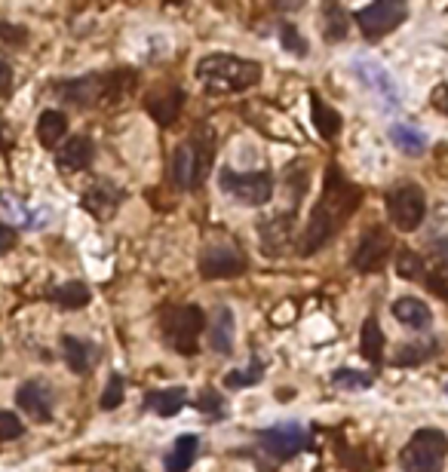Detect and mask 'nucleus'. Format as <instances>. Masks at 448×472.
I'll return each mask as SVG.
<instances>
[{
  "label": "nucleus",
  "mask_w": 448,
  "mask_h": 472,
  "mask_svg": "<svg viewBox=\"0 0 448 472\" xmlns=\"http://www.w3.org/2000/svg\"><path fill=\"white\" fill-rule=\"evenodd\" d=\"M362 203V191L356 184H350L341 175L338 166H329L326 172V187H322L320 203L310 212V221L301 236V255H314L320 248H326L335 240L338 231L344 227V221L350 218Z\"/></svg>",
  "instance_id": "1"
},
{
  "label": "nucleus",
  "mask_w": 448,
  "mask_h": 472,
  "mask_svg": "<svg viewBox=\"0 0 448 472\" xmlns=\"http://www.w3.org/2000/svg\"><path fill=\"white\" fill-rule=\"evenodd\" d=\"M212 163H216V135L209 126L194 129L175 151H172L169 175L172 184L182 191H194L209 178Z\"/></svg>",
  "instance_id": "2"
},
{
  "label": "nucleus",
  "mask_w": 448,
  "mask_h": 472,
  "mask_svg": "<svg viewBox=\"0 0 448 472\" xmlns=\"http://www.w3.org/2000/svg\"><path fill=\"white\" fill-rule=\"evenodd\" d=\"M197 80L212 93H246V89L258 86L261 65L252 59H237V55H206L194 68Z\"/></svg>",
  "instance_id": "3"
},
{
  "label": "nucleus",
  "mask_w": 448,
  "mask_h": 472,
  "mask_svg": "<svg viewBox=\"0 0 448 472\" xmlns=\"http://www.w3.org/2000/svg\"><path fill=\"white\" fill-rule=\"evenodd\" d=\"M206 329V313L197 304H178V307L163 310L160 316V331L169 350L182 353V356H194L197 353V338Z\"/></svg>",
  "instance_id": "4"
},
{
  "label": "nucleus",
  "mask_w": 448,
  "mask_h": 472,
  "mask_svg": "<svg viewBox=\"0 0 448 472\" xmlns=\"http://www.w3.org/2000/svg\"><path fill=\"white\" fill-rule=\"evenodd\" d=\"M123 89V71L114 74H86V77L77 80H65L56 83V93L65 105L74 108H95L105 105L108 99H117Z\"/></svg>",
  "instance_id": "5"
},
{
  "label": "nucleus",
  "mask_w": 448,
  "mask_h": 472,
  "mask_svg": "<svg viewBox=\"0 0 448 472\" xmlns=\"http://www.w3.org/2000/svg\"><path fill=\"white\" fill-rule=\"evenodd\" d=\"M445 457H448V435L443 429L424 427L403 448L399 467H403V472H443Z\"/></svg>",
  "instance_id": "6"
},
{
  "label": "nucleus",
  "mask_w": 448,
  "mask_h": 472,
  "mask_svg": "<svg viewBox=\"0 0 448 472\" xmlns=\"http://www.w3.org/2000/svg\"><path fill=\"white\" fill-rule=\"evenodd\" d=\"M218 184L224 193H231L237 203L243 206H265L273 197V175L265 169L258 172H233L222 169L218 172Z\"/></svg>",
  "instance_id": "7"
},
{
  "label": "nucleus",
  "mask_w": 448,
  "mask_h": 472,
  "mask_svg": "<svg viewBox=\"0 0 448 472\" xmlns=\"http://www.w3.org/2000/svg\"><path fill=\"white\" fill-rule=\"evenodd\" d=\"M249 261L233 242H209L197 258V270L203 280H237L246 273Z\"/></svg>",
  "instance_id": "8"
},
{
  "label": "nucleus",
  "mask_w": 448,
  "mask_h": 472,
  "mask_svg": "<svg viewBox=\"0 0 448 472\" xmlns=\"http://www.w3.org/2000/svg\"><path fill=\"white\" fill-rule=\"evenodd\" d=\"M409 16V6L403 0H378L371 6H360L354 12V22L360 25L365 40H381L384 34L396 31L399 25Z\"/></svg>",
  "instance_id": "9"
},
{
  "label": "nucleus",
  "mask_w": 448,
  "mask_h": 472,
  "mask_svg": "<svg viewBox=\"0 0 448 472\" xmlns=\"http://www.w3.org/2000/svg\"><path fill=\"white\" fill-rule=\"evenodd\" d=\"M424 215H427V197L418 184L393 187L387 193V218L396 231H403V233L418 231Z\"/></svg>",
  "instance_id": "10"
},
{
  "label": "nucleus",
  "mask_w": 448,
  "mask_h": 472,
  "mask_svg": "<svg viewBox=\"0 0 448 472\" xmlns=\"http://www.w3.org/2000/svg\"><path fill=\"white\" fill-rule=\"evenodd\" d=\"M307 429L298 423H277V427H267L258 433L261 451L273 460H292L295 454L307 448Z\"/></svg>",
  "instance_id": "11"
},
{
  "label": "nucleus",
  "mask_w": 448,
  "mask_h": 472,
  "mask_svg": "<svg viewBox=\"0 0 448 472\" xmlns=\"http://www.w3.org/2000/svg\"><path fill=\"white\" fill-rule=\"evenodd\" d=\"M393 255V236L384 227H371L354 252V267L360 273H381Z\"/></svg>",
  "instance_id": "12"
},
{
  "label": "nucleus",
  "mask_w": 448,
  "mask_h": 472,
  "mask_svg": "<svg viewBox=\"0 0 448 472\" xmlns=\"http://www.w3.org/2000/svg\"><path fill=\"white\" fill-rule=\"evenodd\" d=\"M184 108V93L182 86H160L154 89V93L144 99V110L151 114V120L157 123V126H172V123L178 120V114H182Z\"/></svg>",
  "instance_id": "13"
},
{
  "label": "nucleus",
  "mask_w": 448,
  "mask_h": 472,
  "mask_svg": "<svg viewBox=\"0 0 448 472\" xmlns=\"http://www.w3.org/2000/svg\"><path fill=\"white\" fill-rule=\"evenodd\" d=\"M16 405L22 408L29 418H34L37 423H46L53 418V405H56V395L46 384H40V380H29V384L19 387L16 393Z\"/></svg>",
  "instance_id": "14"
},
{
  "label": "nucleus",
  "mask_w": 448,
  "mask_h": 472,
  "mask_svg": "<svg viewBox=\"0 0 448 472\" xmlns=\"http://www.w3.org/2000/svg\"><path fill=\"white\" fill-rule=\"evenodd\" d=\"M93 157H95V144H93V138H89V135H74V138H68V142L56 151L59 169L68 172V175L89 169V166H93Z\"/></svg>",
  "instance_id": "15"
},
{
  "label": "nucleus",
  "mask_w": 448,
  "mask_h": 472,
  "mask_svg": "<svg viewBox=\"0 0 448 472\" xmlns=\"http://www.w3.org/2000/svg\"><path fill=\"white\" fill-rule=\"evenodd\" d=\"M258 236H261V246H265V255L280 258V255L286 252L289 242H292V212L273 215V218H261Z\"/></svg>",
  "instance_id": "16"
},
{
  "label": "nucleus",
  "mask_w": 448,
  "mask_h": 472,
  "mask_svg": "<svg viewBox=\"0 0 448 472\" xmlns=\"http://www.w3.org/2000/svg\"><path fill=\"white\" fill-rule=\"evenodd\" d=\"M233 341H237V319H233V310L222 304L209 319V346L218 356H231Z\"/></svg>",
  "instance_id": "17"
},
{
  "label": "nucleus",
  "mask_w": 448,
  "mask_h": 472,
  "mask_svg": "<svg viewBox=\"0 0 448 472\" xmlns=\"http://www.w3.org/2000/svg\"><path fill=\"white\" fill-rule=\"evenodd\" d=\"M356 74H360V80L365 83V86L375 89L387 105H399V89L390 74L384 71V65H378L375 59H360L356 61Z\"/></svg>",
  "instance_id": "18"
},
{
  "label": "nucleus",
  "mask_w": 448,
  "mask_h": 472,
  "mask_svg": "<svg viewBox=\"0 0 448 472\" xmlns=\"http://www.w3.org/2000/svg\"><path fill=\"white\" fill-rule=\"evenodd\" d=\"M390 313L399 319V325L411 331H427L433 325V310L420 297H399L390 304Z\"/></svg>",
  "instance_id": "19"
},
{
  "label": "nucleus",
  "mask_w": 448,
  "mask_h": 472,
  "mask_svg": "<svg viewBox=\"0 0 448 472\" xmlns=\"http://www.w3.org/2000/svg\"><path fill=\"white\" fill-rule=\"evenodd\" d=\"M61 353H65V362L74 374H86L95 359H99V346L93 341H84V338H74V335L61 338Z\"/></svg>",
  "instance_id": "20"
},
{
  "label": "nucleus",
  "mask_w": 448,
  "mask_h": 472,
  "mask_svg": "<svg viewBox=\"0 0 448 472\" xmlns=\"http://www.w3.org/2000/svg\"><path fill=\"white\" fill-rule=\"evenodd\" d=\"M120 203H123V193L111 184H95L84 193V209L93 212L95 218H111Z\"/></svg>",
  "instance_id": "21"
},
{
  "label": "nucleus",
  "mask_w": 448,
  "mask_h": 472,
  "mask_svg": "<svg viewBox=\"0 0 448 472\" xmlns=\"http://www.w3.org/2000/svg\"><path fill=\"white\" fill-rule=\"evenodd\" d=\"M310 114H314V129L320 132L326 142L341 135V123H344L341 114H338L332 105H326L316 93H310Z\"/></svg>",
  "instance_id": "22"
},
{
  "label": "nucleus",
  "mask_w": 448,
  "mask_h": 472,
  "mask_svg": "<svg viewBox=\"0 0 448 472\" xmlns=\"http://www.w3.org/2000/svg\"><path fill=\"white\" fill-rule=\"evenodd\" d=\"M360 353L362 359L369 365H381L384 362V331H381V322H378L375 316H369L362 322V331H360Z\"/></svg>",
  "instance_id": "23"
},
{
  "label": "nucleus",
  "mask_w": 448,
  "mask_h": 472,
  "mask_svg": "<svg viewBox=\"0 0 448 472\" xmlns=\"http://www.w3.org/2000/svg\"><path fill=\"white\" fill-rule=\"evenodd\" d=\"M184 402H188V390H184V387H169V390L148 393L144 405H148L154 414H160V418H175V414L184 408Z\"/></svg>",
  "instance_id": "24"
},
{
  "label": "nucleus",
  "mask_w": 448,
  "mask_h": 472,
  "mask_svg": "<svg viewBox=\"0 0 448 472\" xmlns=\"http://www.w3.org/2000/svg\"><path fill=\"white\" fill-rule=\"evenodd\" d=\"M197 451H200V439L194 433L178 435L175 445L167 454V472H188L197 460Z\"/></svg>",
  "instance_id": "25"
},
{
  "label": "nucleus",
  "mask_w": 448,
  "mask_h": 472,
  "mask_svg": "<svg viewBox=\"0 0 448 472\" xmlns=\"http://www.w3.org/2000/svg\"><path fill=\"white\" fill-rule=\"evenodd\" d=\"M390 142L403 151L405 157H420L427 154V135L411 123H393L390 126Z\"/></svg>",
  "instance_id": "26"
},
{
  "label": "nucleus",
  "mask_w": 448,
  "mask_h": 472,
  "mask_svg": "<svg viewBox=\"0 0 448 472\" xmlns=\"http://www.w3.org/2000/svg\"><path fill=\"white\" fill-rule=\"evenodd\" d=\"M50 301L59 304V307H65V310H80V307H86V304L93 301V291H89L86 282L71 280V282H61V286L53 289Z\"/></svg>",
  "instance_id": "27"
},
{
  "label": "nucleus",
  "mask_w": 448,
  "mask_h": 472,
  "mask_svg": "<svg viewBox=\"0 0 448 472\" xmlns=\"http://www.w3.org/2000/svg\"><path fill=\"white\" fill-rule=\"evenodd\" d=\"M68 132V117L61 110H44L37 120V138L44 148H59V142L65 138Z\"/></svg>",
  "instance_id": "28"
},
{
  "label": "nucleus",
  "mask_w": 448,
  "mask_h": 472,
  "mask_svg": "<svg viewBox=\"0 0 448 472\" xmlns=\"http://www.w3.org/2000/svg\"><path fill=\"white\" fill-rule=\"evenodd\" d=\"M436 353H439V341H411L393 353V362L399 368H415L420 362H427V359H433Z\"/></svg>",
  "instance_id": "29"
},
{
  "label": "nucleus",
  "mask_w": 448,
  "mask_h": 472,
  "mask_svg": "<svg viewBox=\"0 0 448 472\" xmlns=\"http://www.w3.org/2000/svg\"><path fill=\"white\" fill-rule=\"evenodd\" d=\"M393 267H396V276H403V280H409V282L427 280V264L418 252H411V248H399L396 258H393Z\"/></svg>",
  "instance_id": "30"
},
{
  "label": "nucleus",
  "mask_w": 448,
  "mask_h": 472,
  "mask_svg": "<svg viewBox=\"0 0 448 472\" xmlns=\"http://www.w3.org/2000/svg\"><path fill=\"white\" fill-rule=\"evenodd\" d=\"M347 31H350L347 12H344L338 4H329L326 10H322V34H326V40L338 44V40L347 37Z\"/></svg>",
  "instance_id": "31"
},
{
  "label": "nucleus",
  "mask_w": 448,
  "mask_h": 472,
  "mask_svg": "<svg viewBox=\"0 0 448 472\" xmlns=\"http://www.w3.org/2000/svg\"><path fill=\"white\" fill-rule=\"evenodd\" d=\"M332 384L341 387V390H347V393H356V390H365V387L375 384V374L354 371V368H338V371L332 374Z\"/></svg>",
  "instance_id": "32"
},
{
  "label": "nucleus",
  "mask_w": 448,
  "mask_h": 472,
  "mask_svg": "<svg viewBox=\"0 0 448 472\" xmlns=\"http://www.w3.org/2000/svg\"><path fill=\"white\" fill-rule=\"evenodd\" d=\"M277 34H280V44H282V50H286V53L298 55V59H305V55L310 53L307 37H305V34H301L292 22H280Z\"/></svg>",
  "instance_id": "33"
},
{
  "label": "nucleus",
  "mask_w": 448,
  "mask_h": 472,
  "mask_svg": "<svg viewBox=\"0 0 448 472\" xmlns=\"http://www.w3.org/2000/svg\"><path fill=\"white\" fill-rule=\"evenodd\" d=\"M261 378H265V365H261V359H252V362L246 365L243 371H231V374H227L224 387H231V390H240V387H255Z\"/></svg>",
  "instance_id": "34"
},
{
  "label": "nucleus",
  "mask_w": 448,
  "mask_h": 472,
  "mask_svg": "<svg viewBox=\"0 0 448 472\" xmlns=\"http://www.w3.org/2000/svg\"><path fill=\"white\" fill-rule=\"evenodd\" d=\"M123 390H126V384H123V378H120V374H111V378H108L105 393H102V399H99L102 411H114V408H120V402H123Z\"/></svg>",
  "instance_id": "35"
},
{
  "label": "nucleus",
  "mask_w": 448,
  "mask_h": 472,
  "mask_svg": "<svg viewBox=\"0 0 448 472\" xmlns=\"http://www.w3.org/2000/svg\"><path fill=\"white\" fill-rule=\"evenodd\" d=\"M197 411L209 414L212 420H222L224 418V399H222V393L203 390V393H200V399H197Z\"/></svg>",
  "instance_id": "36"
},
{
  "label": "nucleus",
  "mask_w": 448,
  "mask_h": 472,
  "mask_svg": "<svg viewBox=\"0 0 448 472\" xmlns=\"http://www.w3.org/2000/svg\"><path fill=\"white\" fill-rule=\"evenodd\" d=\"M25 433V423L12 411H0V442H12Z\"/></svg>",
  "instance_id": "37"
},
{
  "label": "nucleus",
  "mask_w": 448,
  "mask_h": 472,
  "mask_svg": "<svg viewBox=\"0 0 448 472\" xmlns=\"http://www.w3.org/2000/svg\"><path fill=\"white\" fill-rule=\"evenodd\" d=\"M29 40V31L22 25H12V22H0V44H10V46H22Z\"/></svg>",
  "instance_id": "38"
},
{
  "label": "nucleus",
  "mask_w": 448,
  "mask_h": 472,
  "mask_svg": "<svg viewBox=\"0 0 448 472\" xmlns=\"http://www.w3.org/2000/svg\"><path fill=\"white\" fill-rule=\"evenodd\" d=\"M433 273H439V276H445L448 280V240H436L433 242Z\"/></svg>",
  "instance_id": "39"
},
{
  "label": "nucleus",
  "mask_w": 448,
  "mask_h": 472,
  "mask_svg": "<svg viewBox=\"0 0 448 472\" xmlns=\"http://www.w3.org/2000/svg\"><path fill=\"white\" fill-rule=\"evenodd\" d=\"M12 93V65L0 55V99Z\"/></svg>",
  "instance_id": "40"
},
{
  "label": "nucleus",
  "mask_w": 448,
  "mask_h": 472,
  "mask_svg": "<svg viewBox=\"0 0 448 472\" xmlns=\"http://www.w3.org/2000/svg\"><path fill=\"white\" fill-rule=\"evenodd\" d=\"M430 105L436 108L439 114H445V117H448V86H445V83H439V86L430 93Z\"/></svg>",
  "instance_id": "41"
},
{
  "label": "nucleus",
  "mask_w": 448,
  "mask_h": 472,
  "mask_svg": "<svg viewBox=\"0 0 448 472\" xmlns=\"http://www.w3.org/2000/svg\"><path fill=\"white\" fill-rule=\"evenodd\" d=\"M16 240H19V236H16V231H12L10 224H0V255L10 252V248L16 246Z\"/></svg>",
  "instance_id": "42"
},
{
  "label": "nucleus",
  "mask_w": 448,
  "mask_h": 472,
  "mask_svg": "<svg viewBox=\"0 0 448 472\" xmlns=\"http://www.w3.org/2000/svg\"><path fill=\"white\" fill-rule=\"evenodd\" d=\"M0 148H4V117H0Z\"/></svg>",
  "instance_id": "43"
},
{
  "label": "nucleus",
  "mask_w": 448,
  "mask_h": 472,
  "mask_svg": "<svg viewBox=\"0 0 448 472\" xmlns=\"http://www.w3.org/2000/svg\"><path fill=\"white\" fill-rule=\"evenodd\" d=\"M443 393H445V395H448V380H445V387H443Z\"/></svg>",
  "instance_id": "44"
}]
</instances>
